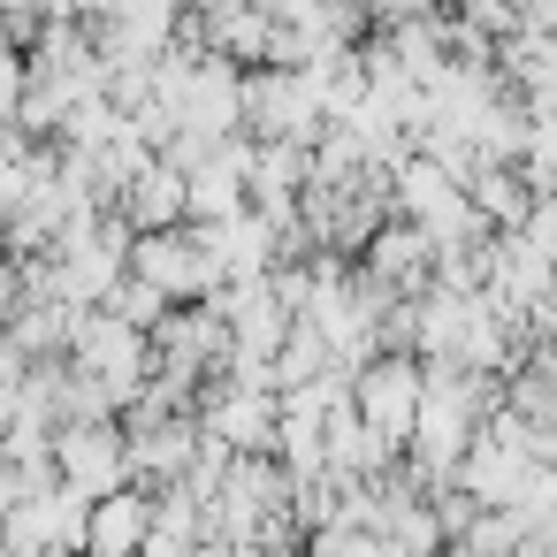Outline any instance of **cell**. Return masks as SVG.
Here are the masks:
<instances>
[{
	"mask_svg": "<svg viewBox=\"0 0 557 557\" xmlns=\"http://www.w3.org/2000/svg\"><path fill=\"white\" fill-rule=\"evenodd\" d=\"M245 131L252 138H321L329 131V108H321V92H313V77L306 70H290V62H252L245 70Z\"/></svg>",
	"mask_w": 557,
	"mask_h": 557,
	"instance_id": "obj_1",
	"label": "cell"
},
{
	"mask_svg": "<svg viewBox=\"0 0 557 557\" xmlns=\"http://www.w3.org/2000/svg\"><path fill=\"white\" fill-rule=\"evenodd\" d=\"M70 359H77V367H92V374L131 405V397H138V382L153 374V329L123 321L115 306H85V313H77V336H70Z\"/></svg>",
	"mask_w": 557,
	"mask_h": 557,
	"instance_id": "obj_2",
	"label": "cell"
},
{
	"mask_svg": "<svg viewBox=\"0 0 557 557\" xmlns=\"http://www.w3.org/2000/svg\"><path fill=\"white\" fill-rule=\"evenodd\" d=\"M351 397H359V412L405 450L412 428H420V405H428V359H420V351H374V359L351 374Z\"/></svg>",
	"mask_w": 557,
	"mask_h": 557,
	"instance_id": "obj_3",
	"label": "cell"
},
{
	"mask_svg": "<svg viewBox=\"0 0 557 557\" xmlns=\"http://www.w3.org/2000/svg\"><path fill=\"white\" fill-rule=\"evenodd\" d=\"M199 428L222 435L230 450H275L283 389H268V382H237V374H214V382L199 389Z\"/></svg>",
	"mask_w": 557,
	"mask_h": 557,
	"instance_id": "obj_4",
	"label": "cell"
},
{
	"mask_svg": "<svg viewBox=\"0 0 557 557\" xmlns=\"http://www.w3.org/2000/svg\"><path fill=\"white\" fill-rule=\"evenodd\" d=\"M54 466H62V481L85 488V496H108V488L138 481L123 412H115V420H70V428H54Z\"/></svg>",
	"mask_w": 557,
	"mask_h": 557,
	"instance_id": "obj_5",
	"label": "cell"
},
{
	"mask_svg": "<svg viewBox=\"0 0 557 557\" xmlns=\"http://www.w3.org/2000/svg\"><path fill=\"white\" fill-rule=\"evenodd\" d=\"M85 527H92V496L85 488H70V481H54V488H39V496H24L16 511H9V549H85Z\"/></svg>",
	"mask_w": 557,
	"mask_h": 557,
	"instance_id": "obj_6",
	"label": "cell"
},
{
	"mask_svg": "<svg viewBox=\"0 0 557 557\" xmlns=\"http://www.w3.org/2000/svg\"><path fill=\"white\" fill-rule=\"evenodd\" d=\"M359 260H367L389 290H405V298H420V290L435 283V237H428L412 214H389V222L359 245Z\"/></svg>",
	"mask_w": 557,
	"mask_h": 557,
	"instance_id": "obj_7",
	"label": "cell"
},
{
	"mask_svg": "<svg viewBox=\"0 0 557 557\" xmlns=\"http://www.w3.org/2000/svg\"><path fill=\"white\" fill-rule=\"evenodd\" d=\"M123 214H131L138 230H176V222H191V169L169 161V153H153V161L131 176Z\"/></svg>",
	"mask_w": 557,
	"mask_h": 557,
	"instance_id": "obj_8",
	"label": "cell"
},
{
	"mask_svg": "<svg viewBox=\"0 0 557 557\" xmlns=\"http://www.w3.org/2000/svg\"><path fill=\"white\" fill-rule=\"evenodd\" d=\"M199 420L191 412H169V420H146V428H131V466H138V481L146 488H161V481H184L191 473V458H199Z\"/></svg>",
	"mask_w": 557,
	"mask_h": 557,
	"instance_id": "obj_9",
	"label": "cell"
},
{
	"mask_svg": "<svg viewBox=\"0 0 557 557\" xmlns=\"http://www.w3.org/2000/svg\"><path fill=\"white\" fill-rule=\"evenodd\" d=\"M146 534H153V488H146V481H123V488L92 496L85 549H100V557H123V549H146Z\"/></svg>",
	"mask_w": 557,
	"mask_h": 557,
	"instance_id": "obj_10",
	"label": "cell"
},
{
	"mask_svg": "<svg viewBox=\"0 0 557 557\" xmlns=\"http://www.w3.org/2000/svg\"><path fill=\"white\" fill-rule=\"evenodd\" d=\"M207 24V47L214 54H230V62H268V39H275V16H260L252 0H237V9H222V16H199Z\"/></svg>",
	"mask_w": 557,
	"mask_h": 557,
	"instance_id": "obj_11",
	"label": "cell"
},
{
	"mask_svg": "<svg viewBox=\"0 0 557 557\" xmlns=\"http://www.w3.org/2000/svg\"><path fill=\"white\" fill-rule=\"evenodd\" d=\"M466 191L481 199V214H488L496 230H519V222H527V207H534V184H527V169H519V161H488Z\"/></svg>",
	"mask_w": 557,
	"mask_h": 557,
	"instance_id": "obj_12",
	"label": "cell"
},
{
	"mask_svg": "<svg viewBox=\"0 0 557 557\" xmlns=\"http://www.w3.org/2000/svg\"><path fill=\"white\" fill-rule=\"evenodd\" d=\"M100 306H115V313H123V321H138V329H153V321H161V313H169V306H176V298H169V290H161V283H146V275H138V268H131V275H123V283H115V290H108V298H100Z\"/></svg>",
	"mask_w": 557,
	"mask_h": 557,
	"instance_id": "obj_13",
	"label": "cell"
},
{
	"mask_svg": "<svg viewBox=\"0 0 557 557\" xmlns=\"http://www.w3.org/2000/svg\"><path fill=\"white\" fill-rule=\"evenodd\" d=\"M24 92H32V62H16V47H0V123L24 115Z\"/></svg>",
	"mask_w": 557,
	"mask_h": 557,
	"instance_id": "obj_14",
	"label": "cell"
},
{
	"mask_svg": "<svg viewBox=\"0 0 557 557\" xmlns=\"http://www.w3.org/2000/svg\"><path fill=\"white\" fill-rule=\"evenodd\" d=\"M527 245H542L549 260H557V191H534V207H527Z\"/></svg>",
	"mask_w": 557,
	"mask_h": 557,
	"instance_id": "obj_15",
	"label": "cell"
},
{
	"mask_svg": "<svg viewBox=\"0 0 557 557\" xmlns=\"http://www.w3.org/2000/svg\"><path fill=\"white\" fill-rule=\"evenodd\" d=\"M16 306H24V260L0 245V321H16Z\"/></svg>",
	"mask_w": 557,
	"mask_h": 557,
	"instance_id": "obj_16",
	"label": "cell"
},
{
	"mask_svg": "<svg viewBox=\"0 0 557 557\" xmlns=\"http://www.w3.org/2000/svg\"><path fill=\"white\" fill-rule=\"evenodd\" d=\"M24 374H32V351L16 344V329H9V321H0V389H16Z\"/></svg>",
	"mask_w": 557,
	"mask_h": 557,
	"instance_id": "obj_17",
	"label": "cell"
},
{
	"mask_svg": "<svg viewBox=\"0 0 557 557\" xmlns=\"http://www.w3.org/2000/svg\"><path fill=\"white\" fill-rule=\"evenodd\" d=\"M260 16H275V24H306V16H321L329 0H252Z\"/></svg>",
	"mask_w": 557,
	"mask_h": 557,
	"instance_id": "obj_18",
	"label": "cell"
},
{
	"mask_svg": "<svg viewBox=\"0 0 557 557\" xmlns=\"http://www.w3.org/2000/svg\"><path fill=\"white\" fill-rule=\"evenodd\" d=\"M123 0H70V16H85V24H100V16H115Z\"/></svg>",
	"mask_w": 557,
	"mask_h": 557,
	"instance_id": "obj_19",
	"label": "cell"
},
{
	"mask_svg": "<svg viewBox=\"0 0 557 557\" xmlns=\"http://www.w3.org/2000/svg\"><path fill=\"white\" fill-rule=\"evenodd\" d=\"M329 9H359V16H367V9H374V0H329Z\"/></svg>",
	"mask_w": 557,
	"mask_h": 557,
	"instance_id": "obj_20",
	"label": "cell"
}]
</instances>
